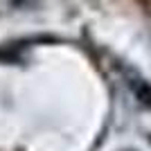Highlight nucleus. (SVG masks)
Masks as SVG:
<instances>
[{"label":"nucleus","instance_id":"nucleus-1","mask_svg":"<svg viewBox=\"0 0 151 151\" xmlns=\"http://www.w3.org/2000/svg\"><path fill=\"white\" fill-rule=\"evenodd\" d=\"M131 88L135 90V95H138V99L145 104V106H151V86L145 81H140V79H135V81H131Z\"/></svg>","mask_w":151,"mask_h":151}]
</instances>
